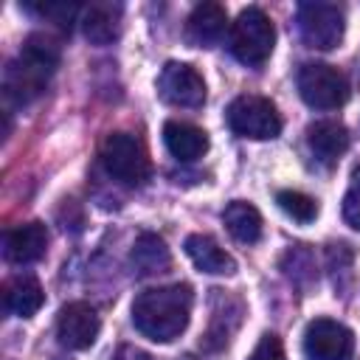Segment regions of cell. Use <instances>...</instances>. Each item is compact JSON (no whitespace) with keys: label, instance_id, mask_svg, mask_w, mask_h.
Listing matches in <instances>:
<instances>
[{"label":"cell","instance_id":"9a60e30c","mask_svg":"<svg viewBox=\"0 0 360 360\" xmlns=\"http://www.w3.org/2000/svg\"><path fill=\"white\" fill-rule=\"evenodd\" d=\"M186 256L194 262V267H200L202 273H211V276H231L236 270V262L231 253H225L217 239L205 236V233H191L186 239Z\"/></svg>","mask_w":360,"mask_h":360},{"label":"cell","instance_id":"8fae6325","mask_svg":"<svg viewBox=\"0 0 360 360\" xmlns=\"http://www.w3.org/2000/svg\"><path fill=\"white\" fill-rule=\"evenodd\" d=\"M48 250V228L42 222H25L3 236V253L14 264H31L39 262Z\"/></svg>","mask_w":360,"mask_h":360},{"label":"cell","instance_id":"ac0fdd59","mask_svg":"<svg viewBox=\"0 0 360 360\" xmlns=\"http://www.w3.org/2000/svg\"><path fill=\"white\" fill-rule=\"evenodd\" d=\"M222 222H225L228 233L242 245H253L262 239V214L245 200L228 202L222 211Z\"/></svg>","mask_w":360,"mask_h":360},{"label":"cell","instance_id":"7c38bea8","mask_svg":"<svg viewBox=\"0 0 360 360\" xmlns=\"http://www.w3.org/2000/svg\"><path fill=\"white\" fill-rule=\"evenodd\" d=\"M228 31H231L228 28V14L217 3L194 6V11L188 14V22H186V39L197 48H214L217 42H222V37Z\"/></svg>","mask_w":360,"mask_h":360},{"label":"cell","instance_id":"7a4b0ae2","mask_svg":"<svg viewBox=\"0 0 360 360\" xmlns=\"http://www.w3.org/2000/svg\"><path fill=\"white\" fill-rule=\"evenodd\" d=\"M56 65H59V45L42 34L28 37L20 56L6 68V76H3L6 98L14 104H31L45 90Z\"/></svg>","mask_w":360,"mask_h":360},{"label":"cell","instance_id":"603a6c76","mask_svg":"<svg viewBox=\"0 0 360 360\" xmlns=\"http://www.w3.org/2000/svg\"><path fill=\"white\" fill-rule=\"evenodd\" d=\"M248 360H287V354H284V346L276 335H262V340L253 346Z\"/></svg>","mask_w":360,"mask_h":360},{"label":"cell","instance_id":"9c48e42d","mask_svg":"<svg viewBox=\"0 0 360 360\" xmlns=\"http://www.w3.org/2000/svg\"><path fill=\"white\" fill-rule=\"evenodd\" d=\"M158 93L172 107L197 110L205 104V82L186 62H166V68L158 76Z\"/></svg>","mask_w":360,"mask_h":360},{"label":"cell","instance_id":"7402d4cb","mask_svg":"<svg viewBox=\"0 0 360 360\" xmlns=\"http://www.w3.org/2000/svg\"><path fill=\"white\" fill-rule=\"evenodd\" d=\"M28 11H37V14H42V17H51L56 25H62V28H68L70 25V20L76 17V11H79V6H70V3H45V6H25Z\"/></svg>","mask_w":360,"mask_h":360},{"label":"cell","instance_id":"52a82bcc","mask_svg":"<svg viewBox=\"0 0 360 360\" xmlns=\"http://www.w3.org/2000/svg\"><path fill=\"white\" fill-rule=\"evenodd\" d=\"M295 20L298 34L309 48L332 51L343 39V11L335 3H301Z\"/></svg>","mask_w":360,"mask_h":360},{"label":"cell","instance_id":"8992f818","mask_svg":"<svg viewBox=\"0 0 360 360\" xmlns=\"http://www.w3.org/2000/svg\"><path fill=\"white\" fill-rule=\"evenodd\" d=\"M298 93L315 110H338L349 98V82L326 62H307L298 70Z\"/></svg>","mask_w":360,"mask_h":360},{"label":"cell","instance_id":"4fadbf2b","mask_svg":"<svg viewBox=\"0 0 360 360\" xmlns=\"http://www.w3.org/2000/svg\"><path fill=\"white\" fill-rule=\"evenodd\" d=\"M82 31L93 45H110L121 34V6L118 3H90L82 8Z\"/></svg>","mask_w":360,"mask_h":360},{"label":"cell","instance_id":"ba28073f","mask_svg":"<svg viewBox=\"0 0 360 360\" xmlns=\"http://www.w3.org/2000/svg\"><path fill=\"white\" fill-rule=\"evenodd\" d=\"M352 352H354V335L340 321L315 318L304 332L307 360H349Z\"/></svg>","mask_w":360,"mask_h":360},{"label":"cell","instance_id":"5bb4252c","mask_svg":"<svg viewBox=\"0 0 360 360\" xmlns=\"http://www.w3.org/2000/svg\"><path fill=\"white\" fill-rule=\"evenodd\" d=\"M307 143L321 163H335L349 149V129L340 121H315L307 127Z\"/></svg>","mask_w":360,"mask_h":360},{"label":"cell","instance_id":"cb8c5ba5","mask_svg":"<svg viewBox=\"0 0 360 360\" xmlns=\"http://www.w3.org/2000/svg\"><path fill=\"white\" fill-rule=\"evenodd\" d=\"M138 360H149V357H143V354H138Z\"/></svg>","mask_w":360,"mask_h":360},{"label":"cell","instance_id":"277c9868","mask_svg":"<svg viewBox=\"0 0 360 360\" xmlns=\"http://www.w3.org/2000/svg\"><path fill=\"white\" fill-rule=\"evenodd\" d=\"M101 163L110 177L124 186H141L149 180L152 166L143 143L129 132H112L101 143Z\"/></svg>","mask_w":360,"mask_h":360},{"label":"cell","instance_id":"6da1fadb","mask_svg":"<svg viewBox=\"0 0 360 360\" xmlns=\"http://www.w3.org/2000/svg\"><path fill=\"white\" fill-rule=\"evenodd\" d=\"M191 304H194V292L188 284L152 287L132 301V323L143 338L155 343H169L180 338L183 329L188 326Z\"/></svg>","mask_w":360,"mask_h":360},{"label":"cell","instance_id":"30bf717a","mask_svg":"<svg viewBox=\"0 0 360 360\" xmlns=\"http://www.w3.org/2000/svg\"><path fill=\"white\" fill-rule=\"evenodd\" d=\"M98 329H101V321H98V312L84 304V301H73V304H65L59 309V318H56V338L65 349H90L98 338Z\"/></svg>","mask_w":360,"mask_h":360},{"label":"cell","instance_id":"e0dca14e","mask_svg":"<svg viewBox=\"0 0 360 360\" xmlns=\"http://www.w3.org/2000/svg\"><path fill=\"white\" fill-rule=\"evenodd\" d=\"M45 301V292L34 276H14L3 290V307L6 312L17 318H31Z\"/></svg>","mask_w":360,"mask_h":360},{"label":"cell","instance_id":"44dd1931","mask_svg":"<svg viewBox=\"0 0 360 360\" xmlns=\"http://www.w3.org/2000/svg\"><path fill=\"white\" fill-rule=\"evenodd\" d=\"M343 219L354 231H360V166L352 172V180H349V188L343 197Z\"/></svg>","mask_w":360,"mask_h":360},{"label":"cell","instance_id":"3957f363","mask_svg":"<svg viewBox=\"0 0 360 360\" xmlns=\"http://www.w3.org/2000/svg\"><path fill=\"white\" fill-rule=\"evenodd\" d=\"M273 45H276V28L270 22V17L250 6L245 8L233 22H231V31H228V48L231 53L248 65V68H262L270 53H273Z\"/></svg>","mask_w":360,"mask_h":360},{"label":"cell","instance_id":"5b68a950","mask_svg":"<svg viewBox=\"0 0 360 360\" xmlns=\"http://www.w3.org/2000/svg\"><path fill=\"white\" fill-rule=\"evenodd\" d=\"M228 127L239 138L250 141H270L281 132V115L270 98L262 96H239L228 104Z\"/></svg>","mask_w":360,"mask_h":360},{"label":"cell","instance_id":"2e32d148","mask_svg":"<svg viewBox=\"0 0 360 360\" xmlns=\"http://www.w3.org/2000/svg\"><path fill=\"white\" fill-rule=\"evenodd\" d=\"M163 143L166 149L172 152V158L177 160H197L205 155L208 149V135L194 127V124H186V121H166L163 124Z\"/></svg>","mask_w":360,"mask_h":360},{"label":"cell","instance_id":"ffe728a7","mask_svg":"<svg viewBox=\"0 0 360 360\" xmlns=\"http://www.w3.org/2000/svg\"><path fill=\"white\" fill-rule=\"evenodd\" d=\"M276 202H278V208L287 214V217H292L295 222H312L315 217H318V202H315V197H309V194H304V191H295V188H284V191H278L276 194Z\"/></svg>","mask_w":360,"mask_h":360},{"label":"cell","instance_id":"d6986e66","mask_svg":"<svg viewBox=\"0 0 360 360\" xmlns=\"http://www.w3.org/2000/svg\"><path fill=\"white\" fill-rule=\"evenodd\" d=\"M132 264L143 276L163 273L169 267V248H166V242L160 236H155V233H141L135 248H132Z\"/></svg>","mask_w":360,"mask_h":360}]
</instances>
